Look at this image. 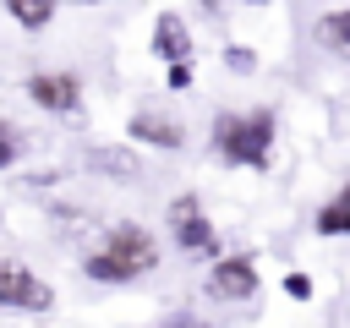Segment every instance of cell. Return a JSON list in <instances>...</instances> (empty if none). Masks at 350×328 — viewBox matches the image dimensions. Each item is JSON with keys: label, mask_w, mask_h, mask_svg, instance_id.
<instances>
[{"label": "cell", "mask_w": 350, "mask_h": 328, "mask_svg": "<svg viewBox=\"0 0 350 328\" xmlns=\"http://www.w3.org/2000/svg\"><path fill=\"white\" fill-rule=\"evenodd\" d=\"M246 5H268V0H246Z\"/></svg>", "instance_id": "cell-18"}, {"label": "cell", "mask_w": 350, "mask_h": 328, "mask_svg": "<svg viewBox=\"0 0 350 328\" xmlns=\"http://www.w3.org/2000/svg\"><path fill=\"white\" fill-rule=\"evenodd\" d=\"M213 137V159L230 169H268L273 164V142H279V115L268 104L257 109H224L208 126Z\"/></svg>", "instance_id": "cell-1"}, {"label": "cell", "mask_w": 350, "mask_h": 328, "mask_svg": "<svg viewBox=\"0 0 350 328\" xmlns=\"http://www.w3.org/2000/svg\"><path fill=\"white\" fill-rule=\"evenodd\" d=\"M126 137L131 142H148V148H180L186 142V126L175 115H164V109H137L126 120Z\"/></svg>", "instance_id": "cell-8"}, {"label": "cell", "mask_w": 350, "mask_h": 328, "mask_svg": "<svg viewBox=\"0 0 350 328\" xmlns=\"http://www.w3.org/2000/svg\"><path fill=\"white\" fill-rule=\"evenodd\" d=\"M159 328H202V323H197L191 312H180V317H170V323H159Z\"/></svg>", "instance_id": "cell-16"}, {"label": "cell", "mask_w": 350, "mask_h": 328, "mask_svg": "<svg viewBox=\"0 0 350 328\" xmlns=\"http://www.w3.org/2000/svg\"><path fill=\"white\" fill-rule=\"evenodd\" d=\"M312 230L323 235V241H339V235H350V180L317 208V219H312Z\"/></svg>", "instance_id": "cell-9"}, {"label": "cell", "mask_w": 350, "mask_h": 328, "mask_svg": "<svg viewBox=\"0 0 350 328\" xmlns=\"http://www.w3.org/2000/svg\"><path fill=\"white\" fill-rule=\"evenodd\" d=\"M0 306H11V312H49V306H55V290H49V279L33 273L27 262L0 257Z\"/></svg>", "instance_id": "cell-5"}, {"label": "cell", "mask_w": 350, "mask_h": 328, "mask_svg": "<svg viewBox=\"0 0 350 328\" xmlns=\"http://www.w3.org/2000/svg\"><path fill=\"white\" fill-rule=\"evenodd\" d=\"M27 98L44 109V115H71V109H82V77L77 71H33L27 77Z\"/></svg>", "instance_id": "cell-6"}, {"label": "cell", "mask_w": 350, "mask_h": 328, "mask_svg": "<svg viewBox=\"0 0 350 328\" xmlns=\"http://www.w3.org/2000/svg\"><path fill=\"white\" fill-rule=\"evenodd\" d=\"M202 290L213 301H252L262 290V273H257V257L252 251H230V257H213L208 262V279Z\"/></svg>", "instance_id": "cell-4"}, {"label": "cell", "mask_w": 350, "mask_h": 328, "mask_svg": "<svg viewBox=\"0 0 350 328\" xmlns=\"http://www.w3.org/2000/svg\"><path fill=\"white\" fill-rule=\"evenodd\" d=\"M317 44L334 49V55H350V5H339V11H328L317 22Z\"/></svg>", "instance_id": "cell-11"}, {"label": "cell", "mask_w": 350, "mask_h": 328, "mask_svg": "<svg viewBox=\"0 0 350 328\" xmlns=\"http://www.w3.org/2000/svg\"><path fill=\"white\" fill-rule=\"evenodd\" d=\"M159 268V241L153 230H142L137 219H120L104 230V241L82 257V273L93 284H137L142 273Z\"/></svg>", "instance_id": "cell-2"}, {"label": "cell", "mask_w": 350, "mask_h": 328, "mask_svg": "<svg viewBox=\"0 0 350 328\" xmlns=\"http://www.w3.org/2000/svg\"><path fill=\"white\" fill-rule=\"evenodd\" d=\"M5 5V16L22 27V33H44L49 22H55V11H60V0H0Z\"/></svg>", "instance_id": "cell-10"}, {"label": "cell", "mask_w": 350, "mask_h": 328, "mask_svg": "<svg viewBox=\"0 0 350 328\" xmlns=\"http://www.w3.org/2000/svg\"><path fill=\"white\" fill-rule=\"evenodd\" d=\"M153 55H159L164 66L191 60V55H197L191 27H186V16H180V11H159V16H153Z\"/></svg>", "instance_id": "cell-7"}, {"label": "cell", "mask_w": 350, "mask_h": 328, "mask_svg": "<svg viewBox=\"0 0 350 328\" xmlns=\"http://www.w3.org/2000/svg\"><path fill=\"white\" fill-rule=\"evenodd\" d=\"M224 66H230L235 77H252V71H257V55H252L246 44H230V49H224Z\"/></svg>", "instance_id": "cell-14"}, {"label": "cell", "mask_w": 350, "mask_h": 328, "mask_svg": "<svg viewBox=\"0 0 350 328\" xmlns=\"http://www.w3.org/2000/svg\"><path fill=\"white\" fill-rule=\"evenodd\" d=\"M164 224H170V241H175L186 257H224V251H219V230H213V219L202 213L197 191H180V197L164 208Z\"/></svg>", "instance_id": "cell-3"}, {"label": "cell", "mask_w": 350, "mask_h": 328, "mask_svg": "<svg viewBox=\"0 0 350 328\" xmlns=\"http://www.w3.org/2000/svg\"><path fill=\"white\" fill-rule=\"evenodd\" d=\"M191 82H197V66H191V60H175V66H164V87H170V93H186Z\"/></svg>", "instance_id": "cell-13"}, {"label": "cell", "mask_w": 350, "mask_h": 328, "mask_svg": "<svg viewBox=\"0 0 350 328\" xmlns=\"http://www.w3.org/2000/svg\"><path fill=\"white\" fill-rule=\"evenodd\" d=\"M22 153H27V131L16 120H0V169H11Z\"/></svg>", "instance_id": "cell-12"}, {"label": "cell", "mask_w": 350, "mask_h": 328, "mask_svg": "<svg viewBox=\"0 0 350 328\" xmlns=\"http://www.w3.org/2000/svg\"><path fill=\"white\" fill-rule=\"evenodd\" d=\"M77 5H109V0H77Z\"/></svg>", "instance_id": "cell-17"}, {"label": "cell", "mask_w": 350, "mask_h": 328, "mask_svg": "<svg viewBox=\"0 0 350 328\" xmlns=\"http://www.w3.org/2000/svg\"><path fill=\"white\" fill-rule=\"evenodd\" d=\"M284 295L290 301H312V279L306 273H284Z\"/></svg>", "instance_id": "cell-15"}]
</instances>
